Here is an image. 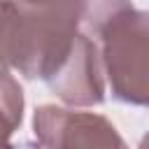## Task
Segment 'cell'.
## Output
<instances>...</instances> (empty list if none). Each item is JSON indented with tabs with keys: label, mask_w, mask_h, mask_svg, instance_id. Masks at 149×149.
<instances>
[{
	"label": "cell",
	"mask_w": 149,
	"mask_h": 149,
	"mask_svg": "<svg viewBox=\"0 0 149 149\" xmlns=\"http://www.w3.org/2000/svg\"><path fill=\"white\" fill-rule=\"evenodd\" d=\"M81 14V0L51 7L0 0V68L28 79H51L72 51Z\"/></svg>",
	"instance_id": "cell-1"
},
{
	"label": "cell",
	"mask_w": 149,
	"mask_h": 149,
	"mask_svg": "<svg viewBox=\"0 0 149 149\" xmlns=\"http://www.w3.org/2000/svg\"><path fill=\"white\" fill-rule=\"evenodd\" d=\"M100 61L112 95L149 107V12L121 9L98 33Z\"/></svg>",
	"instance_id": "cell-2"
},
{
	"label": "cell",
	"mask_w": 149,
	"mask_h": 149,
	"mask_svg": "<svg viewBox=\"0 0 149 149\" xmlns=\"http://www.w3.org/2000/svg\"><path fill=\"white\" fill-rule=\"evenodd\" d=\"M33 128L44 149H128L114 123L93 112L42 105L35 109Z\"/></svg>",
	"instance_id": "cell-3"
},
{
	"label": "cell",
	"mask_w": 149,
	"mask_h": 149,
	"mask_svg": "<svg viewBox=\"0 0 149 149\" xmlns=\"http://www.w3.org/2000/svg\"><path fill=\"white\" fill-rule=\"evenodd\" d=\"M105 70L95 47V40L84 35L81 30L74 37L72 51L61 65V70L47 79L49 88L72 107L100 105L105 100Z\"/></svg>",
	"instance_id": "cell-4"
},
{
	"label": "cell",
	"mask_w": 149,
	"mask_h": 149,
	"mask_svg": "<svg viewBox=\"0 0 149 149\" xmlns=\"http://www.w3.org/2000/svg\"><path fill=\"white\" fill-rule=\"evenodd\" d=\"M0 105L16 114H23V91L5 68H0Z\"/></svg>",
	"instance_id": "cell-5"
},
{
	"label": "cell",
	"mask_w": 149,
	"mask_h": 149,
	"mask_svg": "<svg viewBox=\"0 0 149 149\" xmlns=\"http://www.w3.org/2000/svg\"><path fill=\"white\" fill-rule=\"evenodd\" d=\"M21 119H23V114H16V112L0 105V149H14L9 137L21 126Z\"/></svg>",
	"instance_id": "cell-6"
},
{
	"label": "cell",
	"mask_w": 149,
	"mask_h": 149,
	"mask_svg": "<svg viewBox=\"0 0 149 149\" xmlns=\"http://www.w3.org/2000/svg\"><path fill=\"white\" fill-rule=\"evenodd\" d=\"M26 5H35V7H51V5H58L63 0H21Z\"/></svg>",
	"instance_id": "cell-7"
},
{
	"label": "cell",
	"mask_w": 149,
	"mask_h": 149,
	"mask_svg": "<svg viewBox=\"0 0 149 149\" xmlns=\"http://www.w3.org/2000/svg\"><path fill=\"white\" fill-rule=\"evenodd\" d=\"M140 149H149V133L142 137V142H140Z\"/></svg>",
	"instance_id": "cell-8"
}]
</instances>
